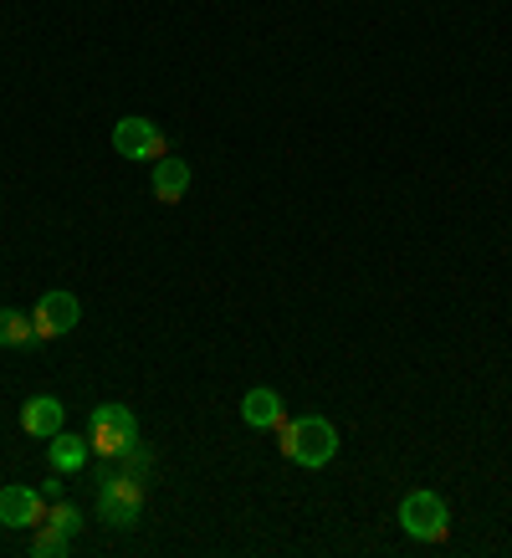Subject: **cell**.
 Wrapping results in <instances>:
<instances>
[{
  "instance_id": "1",
  "label": "cell",
  "mask_w": 512,
  "mask_h": 558,
  "mask_svg": "<svg viewBox=\"0 0 512 558\" xmlns=\"http://www.w3.org/2000/svg\"><path fill=\"white\" fill-rule=\"evenodd\" d=\"M282 457L297 461V466H328L339 457V430L324 415H297V421H282Z\"/></svg>"
},
{
  "instance_id": "2",
  "label": "cell",
  "mask_w": 512,
  "mask_h": 558,
  "mask_svg": "<svg viewBox=\"0 0 512 558\" xmlns=\"http://www.w3.org/2000/svg\"><path fill=\"white\" fill-rule=\"evenodd\" d=\"M93 512H98L108 527H134L138 512H144V482L129 472H119V466H102L98 472V502H93Z\"/></svg>"
},
{
  "instance_id": "3",
  "label": "cell",
  "mask_w": 512,
  "mask_h": 558,
  "mask_svg": "<svg viewBox=\"0 0 512 558\" xmlns=\"http://www.w3.org/2000/svg\"><path fill=\"white\" fill-rule=\"evenodd\" d=\"M87 440H93V451L108 461H119L129 446H138V421L134 410L119 405V400H108V405L93 410V425H87Z\"/></svg>"
},
{
  "instance_id": "4",
  "label": "cell",
  "mask_w": 512,
  "mask_h": 558,
  "mask_svg": "<svg viewBox=\"0 0 512 558\" xmlns=\"http://www.w3.org/2000/svg\"><path fill=\"white\" fill-rule=\"evenodd\" d=\"M400 527H405L410 538L420 543H441L451 533V508H446L436 492H405V502H400Z\"/></svg>"
},
{
  "instance_id": "5",
  "label": "cell",
  "mask_w": 512,
  "mask_h": 558,
  "mask_svg": "<svg viewBox=\"0 0 512 558\" xmlns=\"http://www.w3.org/2000/svg\"><path fill=\"white\" fill-rule=\"evenodd\" d=\"M113 149H119L123 159H134V165H154V159L164 154V134H159V123L154 119L129 113V119L113 123Z\"/></svg>"
},
{
  "instance_id": "6",
  "label": "cell",
  "mask_w": 512,
  "mask_h": 558,
  "mask_svg": "<svg viewBox=\"0 0 512 558\" xmlns=\"http://www.w3.org/2000/svg\"><path fill=\"white\" fill-rule=\"evenodd\" d=\"M77 318H83V303H77L72 292H62V288L41 292V303H36V313H32L36 339H62V333L77 328Z\"/></svg>"
},
{
  "instance_id": "7",
  "label": "cell",
  "mask_w": 512,
  "mask_h": 558,
  "mask_svg": "<svg viewBox=\"0 0 512 558\" xmlns=\"http://www.w3.org/2000/svg\"><path fill=\"white\" fill-rule=\"evenodd\" d=\"M36 523H47V497H41V487L0 492V527H36Z\"/></svg>"
},
{
  "instance_id": "8",
  "label": "cell",
  "mask_w": 512,
  "mask_h": 558,
  "mask_svg": "<svg viewBox=\"0 0 512 558\" xmlns=\"http://www.w3.org/2000/svg\"><path fill=\"white\" fill-rule=\"evenodd\" d=\"M21 430L36 440H51L62 430V400H57V395H32V400L21 405Z\"/></svg>"
},
{
  "instance_id": "9",
  "label": "cell",
  "mask_w": 512,
  "mask_h": 558,
  "mask_svg": "<svg viewBox=\"0 0 512 558\" xmlns=\"http://www.w3.org/2000/svg\"><path fill=\"white\" fill-rule=\"evenodd\" d=\"M241 421L252 425V430H277V425L288 421L282 395H277V389H246V400H241Z\"/></svg>"
},
{
  "instance_id": "10",
  "label": "cell",
  "mask_w": 512,
  "mask_h": 558,
  "mask_svg": "<svg viewBox=\"0 0 512 558\" xmlns=\"http://www.w3.org/2000/svg\"><path fill=\"white\" fill-rule=\"evenodd\" d=\"M154 195L164 205H174V201H185V190H190V165L185 159H174V154H159L154 159Z\"/></svg>"
},
{
  "instance_id": "11",
  "label": "cell",
  "mask_w": 512,
  "mask_h": 558,
  "mask_svg": "<svg viewBox=\"0 0 512 558\" xmlns=\"http://www.w3.org/2000/svg\"><path fill=\"white\" fill-rule=\"evenodd\" d=\"M51 451H47V461H51V472L57 476H72V472H83L87 466V451H93V440H83V436H68V430H57V436L47 440Z\"/></svg>"
},
{
  "instance_id": "12",
  "label": "cell",
  "mask_w": 512,
  "mask_h": 558,
  "mask_svg": "<svg viewBox=\"0 0 512 558\" xmlns=\"http://www.w3.org/2000/svg\"><path fill=\"white\" fill-rule=\"evenodd\" d=\"M36 339V323L26 313H11V307H0V349H21V343Z\"/></svg>"
},
{
  "instance_id": "13",
  "label": "cell",
  "mask_w": 512,
  "mask_h": 558,
  "mask_svg": "<svg viewBox=\"0 0 512 558\" xmlns=\"http://www.w3.org/2000/svg\"><path fill=\"white\" fill-rule=\"evenodd\" d=\"M47 527L51 533H62V538H77V533H83V512L72 508L68 497H57V502H47Z\"/></svg>"
},
{
  "instance_id": "14",
  "label": "cell",
  "mask_w": 512,
  "mask_h": 558,
  "mask_svg": "<svg viewBox=\"0 0 512 558\" xmlns=\"http://www.w3.org/2000/svg\"><path fill=\"white\" fill-rule=\"evenodd\" d=\"M119 472H129V476L144 482V472H149V451H144V446H129V451L119 457Z\"/></svg>"
},
{
  "instance_id": "15",
  "label": "cell",
  "mask_w": 512,
  "mask_h": 558,
  "mask_svg": "<svg viewBox=\"0 0 512 558\" xmlns=\"http://www.w3.org/2000/svg\"><path fill=\"white\" fill-rule=\"evenodd\" d=\"M32 554H36V558H62V554H68V538H62V533H51V527H47V533H41V538L32 543Z\"/></svg>"
}]
</instances>
